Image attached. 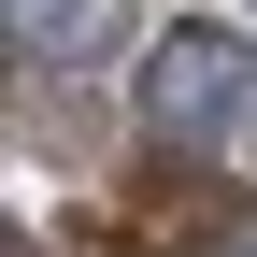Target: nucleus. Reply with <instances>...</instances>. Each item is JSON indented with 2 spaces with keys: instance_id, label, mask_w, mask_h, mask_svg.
Wrapping results in <instances>:
<instances>
[{
  "instance_id": "1",
  "label": "nucleus",
  "mask_w": 257,
  "mask_h": 257,
  "mask_svg": "<svg viewBox=\"0 0 257 257\" xmlns=\"http://www.w3.org/2000/svg\"><path fill=\"white\" fill-rule=\"evenodd\" d=\"M243 114H257V43L243 29H157V57H143V143L157 157H214Z\"/></svg>"
},
{
  "instance_id": "2",
  "label": "nucleus",
  "mask_w": 257,
  "mask_h": 257,
  "mask_svg": "<svg viewBox=\"0 0 257 257\" xmlns=\"http://www.w3.org/2000/svg\"><path fill=\"white\" fill-rule=\"evenodd\" d=\"M15 43H43V57H86V43H100V0H15Z\"/></svg>"
},
{
  "instance_id": "3",
  "label": "nucleus",
  "mask_w": 257,
  "mask_h": 257,
  "mask_svg": "<svg viewBox=\"0 0 257 257\" xmlns=\"http://www.w3.org/2000/svg\"><path fill=\"white\" fill-rule=\"evenodd\" d=\"M214 257H257V229H229V243H214Z\"/></svg>"
}]
</instances>
